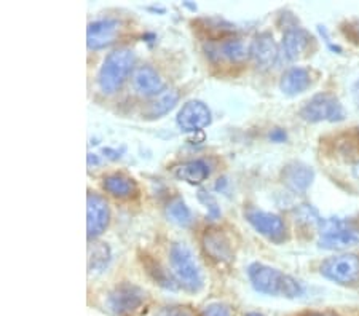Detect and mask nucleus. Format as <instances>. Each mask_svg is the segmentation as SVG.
Wrapping results in <instances>:
<instances>
[{"label":"nucleus","mask_w":359,"mask_h":316,"mask_svg":"<svg viewBox=\"0 0 359 316\" xmlns=\"http://www.w3.org/2000/svg\"><path fill=\"white\" fill-rule=\"evenodd\" d=\"M318 246L323 249L340 251L359 245V227L355 222L340 217L323 219L320 226Z\"/></svg>","instance_id":"20e7f679"},{"label":"nucleus","mask_w":359,"mask_h":316,"mask_svg":"<svg viewBox=\"0 0 359 316\" xmlns=\"http://www.w3.org/2000/svg\"><path fill=\"white\" fill-rule=\"evenodd\" d=\"M353 174H355V177H358V179H359V163L353 166Z\"/></svg>","instance_id":"cd10ccee"},{"label":"nucleus","mask_w":359,"mask_h":316,"mask_svg":"<svg viewBox=\"0 0 359 316\" xmlns=\"http://www.w3.org/2000/svg\"><path fill=\"white\" fill-rule=\"evenodd\" d=\"M179 93L176 90H165L149 102L144 109V117L146 118H160L171 111L177 104Z\"/></svg>","instance_id":"aec40b11"},{"label":"nucleus","mask_w":359,"mask_h":316,"mask_svg":"<svg viewBox=\"0 0 359 316\" xmlns=\"http://www.w3.org/2000/svg\"><path fill=\"white\" fill-rule=\"evenodd\" d=\"M177 125L179 128L185 133H195V131H200L206 128L208 125L211 123V111L205 102L201 101H187L181 107V111L177 114Z\"/></svg>","instance_id":"9d476101"},{"label":"nucleus","mask_w":359,"mask_h":316,"mask_svg":"<svg viewBox=\"0 0 359 316\" xmlns=\"http://www.w3.org/2000/svg\"><path fill=\"white\" fill-rule=\"evenodd\" d=\"M121 29V22L114 18L93 21L86 29V43L90 50H101L115 42Z\"/></svg>","instance_id":"f8f14e48"},{"label":"nucleus","mask_w":359,"mask_h":316,"mask_svg":"<svg viewBox=\"0 0 359 316\" xmlns=\"http://www.w3.org/2000/svg\"><path fill=\"white\" fill-rule=\"evenodd\" d=\"M246 219L257 233H260L262 237H265L270 241H273V243L280 245L286 240L285 221L281 219V216L275 214V212L248 209Z\"/></svg>","instance_id":"6e6552de"},{"label":"nucleus","mask_w":359,"mask_h":316,"mask_svg":"<svg viewBox=\"0 0 359 316\" xmlns=\"http://www.w3.org/2000/svg\"><path fill=\"white\" fill-rule=\"evenodd\" d=\"M313 43V36L300 26L287 27L283 34L281 55L286 61H297L309 51Z\"/></svg>","instance_id":"9b49d317"},{"label":"nucleus","mask_w":359,"mask_h":316,"mask_svg":"<svg viewBox=\"0 0 359 316\" xmlns=\"http://www.w3.org/2000/svg\"><path fill=\"white\" fill-rule=\"evenodd\" d=\"M283 182L295 193H305L315 179V171L311 166L302 162H291L283 170Z\"/></svg>","instance_id":"2eb2a0df"},{"label":"nucleus","mask_w":359,"mask_h":316,"mask_svg":"<svg viewBox=\"0 0 359 316\" xmlns=\"http://www.w3.org/2000/svg\"><path fill=\"white\" fill-rule=\"evenodd\" d=\"M102 187L107 193H111L115 198H131L137 193V186L135 179L130 176L121 174V172H114L104 177Z\"/></svg>","instance_id":"a211bd4d"},{"label":"nucleus","mask_w":359,"mask_h":316,"mask_svg":"<svg viewBox=\"0 0 359 316\" xmlns=\"http://www.w3.org/2000/svg\"><path fill=\"white\" fill-rule=\"evenodd\" d=\"M131 83L139 96L155 97L165 91V82L152 66H139L131 76Z\"/></svg>","instance_id":"4468645a"},{"label":"nucleus","mask_w":359,"mask_h":316,"mask_svg":"<svg viewBox=\"0 0 359 316\" xmlns=\"http://www.w3.org/2000/svg\"><path fill=\"white\" fill-rule=\"evenodd\" d=\"M270 139L276 144H281L287 139V133L283 128H275V130H271Z\"/></svg>","instance_id":"a878e982"},{"label":"nucleus","mask_w":359,"mask_h":316,"mask_svg":"<svg viewBox=\"0 0 359 316\" xmlns=\"http://www.w3.org/2000/svg\"><path fill=\"white\" fill-rule=\"evenodd\" d=\"M310 316H331V315H321V313H316V315H310Z\"/></svg>","instance_id":"c85d7f7f"},{"label":"nucleus","mask_w":359,"mask_h":316,"mask_svg":"<svg viewBox=\"0 0 359 316\" xmlns=\"http://www.w3.org/2000/svg\"><path fill=\"white\" fill-rule=\"evenodd\" d=\"M313 83V77L309 69L294 66L289 67L287 71L283 74L280 80V90L287 96H297L305 93Z\"/></svg>","instance_id":"f3484780"},{"label":"nucleus","mask_w":359,"mask_h":316,"mask_svg":"<svg viewBox=\"0 0 359 316\" xmlns=\"http://www.w3.org/2000/svg\"><path fill=\"white\" fill-rule=\"evenodd\" d=\"M170 266L177 284L187 292H200L205 286V278L198 261L192 249L184 243H175L170 249Z\"/></svg>","instance_id":"7ed1b4c3"},{"label":"nucleus","mask_w":359,"mask_h":316,"mask_svg":"<svg viewBox=\"0 0 359 316\" xmlns=\"http://www.w3.org/2000/svg\"><path fill=\"white\" fill-rule=\"evenodd\" d=\"M200 200L203 201V203L206 205V208H208V211H210V214H211L212 217H216V216L221 214V211H219V208H217L216 200H214L210 193L200 192Z\"/></svg>","instance_id":"393cba45"},{"label":"nucleus","mask_w":359,"mask_h":316,"mask_svg":"<svg viewBox=\"0 0 359 316\" xmlns=\"http://www.w3.org/2000/svg\"><path fill=\"white\" fill-rule=\"evenodd\" d=\"M157 316H196L189 307H166Z\"/></svg>","instance_id":"b1692460"},{"label":"nucleus","mask_w":359,"mask_h":316,"mask_svg":"<svg viewBox=\"0 0 359 316\" xmlns=\"http://www.w3.org/2000/svg\"><path fill=\"white\" fill-rule=\"evenodd\" d=\"M111 221V209L109 203L101 195L88 193L86 198V235L88 238H97L106 232Z\"/></svg>","instance_id":"1a4fd4ad"},{"label":"nucleus","mask_w":359,"mask_h":316,"mask_svg":"<svg viewBox=\"0 0 359 316\" xmlns=\"http://www.w3.org/2000/svg\"><path fill=\"white\" fill-rule=\"evenodd\" d=\"M146 291L131 283H121L115 286L107 296V307L114 315L128 316L137 312L146 302Z\"/></svg>","instance_id":"0eeeda50"},{"label":"nucleus","mask_w":359,"mask_h":316,"mask_svg":"<svg viewBox=\"0 0 359 316\" xmlns=\"http://www.w3.org/2000/svg\"><path fill=\"white\" fill-rule=\"evenodd\" d=\"M248 277L254 289L260 294L286 298L304 296V286L297 280L289 277L281 270L265 266V263H251L248 268Z\"/></svg>","instance_id":"f257e3e1"},{"label":"nucleus","mask_w":359,"mask_h":316,"mask_svg":"<svg viewBox=\"0 0 359 316\" xmlns=\"http://www.w3.org/2000/svg\"><path fill=\"white\" fill-rule=\"evenodd\" d=\"M217 51L219 56L225 57L230 62H243L249 56V48H246V45L240 39L224 40Z\"/></svg>","instance_id":"412c9836"},{"label":"nucleus","mask_w":359,"mask_h":316,"mask_svg":"<svg viewBox=\"0 0 359 316\" xmlns=\"http://www.w3.org/2000/svg\"><path fill=\"white\" fill-rule=\"evenodd\" d=\"M166 216L172 224L179 227H189L192 224V212H190L189 206L185 205L182 198L172 200L170 205L166 206Z\"/></svg>","instance_id":"4be33fe9"},{"label":"nucleus","mask_w":359,"mask_h":316,"mask_svg":"<svg viewBox=\"0 0 359 316\" xmlns=\"http://www.w3.org/2000/svg\"><path fill=\"white\" fill-rule=\"evenodd\" d=\"M300 117L310 123H335L345 118V109L341 106L339 97H335L334 95L318 93L313 97H310L300 109Z\"/></svg>","instance_id":"39448f33"},{"label":"nucleus","mask_w":359,"mask_h":316,"mask_svg":"<svg viewBox=\"0 0 359 316\" xmlns=\"http://www.w3.org/2000/svg\"><path fill=\"white\" fill-rule=\"evenodd\" d=\"M203 316H231V310L224 303H211L203 310Z\"/></svg>","instance_id":"5701e85b"},{"label":"nucleus","mask_w":359,"mask_h":316,"mask_svg":"<svg viewBox=\"0 0 359 316\" xmlns=\"http://www.w3.org/2000/svg\"><path fill=\"white\" fill-rule=\"evenodd\" d=\"M320 272L324 278L341 286L359 283V257L356 254H340L327 257L321 263Z\"/></svg>","instance_id":"423d86ee"},{"label":"nucleus","mask_w":359,"mask_h":316,"mask_svg":"<svg viewBox=\"0 0 359 316\" xmlns=\"http://www.w3.org/2000/svg\"><path fill=\"white\" fill-rule=\"evenodd\" d=\"M203 248L208 256L217 262L230 261L233 257V246L230 238L219 228L206 230V233L203 235Z\"/></svg>","instance_id":"dca6fc26"},{"label":"nucleus","mask_w":359,"mask_h":316,"mask_svg":"<svg viewBox=\"0 0 359 316\" xmlns=\"http://www.w3.org/2000/svg\"><path fill=\"white\" fill-rule=\"evenodd\" d=\"M248 316H262V315H259V313H249Z\"/></svg>","instance_id":"c756f323"},{"label":"nucleus","mask_w":359,"mask_h":316,"mask_svg":"<svg viewBox=\"0 0 359 316\" xmlns=\"http://www.w3.org/2000/svg\"><path fill=\"white\" fill-rule=\"evenodd\" d=\"M351 95H353V101H355V104L359 107V78L351 86Z\"/></svg>","instance_id":"bb28decb"},{"label":"nucleus","mask_w":359,"mask_h":316,"mask_svg":"<svg viewBox=\"0 0 359 316\" xmlns=\"http://www.w3.org/2000/svg\"><path fill=\"white\" fill-rule=\"evenodd\" d=\"M136 55L131 48H117L104 60L97 74V85L102 93L112 95L118 91L131 72H135Z\"/></svg>","instance_id":"f03ea898"},{"label":"nucleus","mask_w":359,"mask_h":316,"mask_svg":"<svg viewBox=\"0 0 359 316\" xmlns=\"http://www.w3.org/2000/svg\"><path fill=\"white\" fill-rule=\"evenodd\" d=\"M280 50L270 32L257 34L249 47V57L259 69H270L276 64Z\"/></svg>","instance_id":"ddd939ff"},{"label":"nucleus","mask_w":359,"mask_h":316,"mask_svg":"<svg viewBox=\"0 0 359 316\" xmlns=\"http://www.w3.org/2000/svg\"><path fill=\"white\" fill-rule=\"evenodd\" d=\"M175 174L177 179L192 184V186H198L210 177L211 168L205 160H190V162L176 166Z\"/></svg>","instance_id":"6ab92c4d"}]
</instances>
